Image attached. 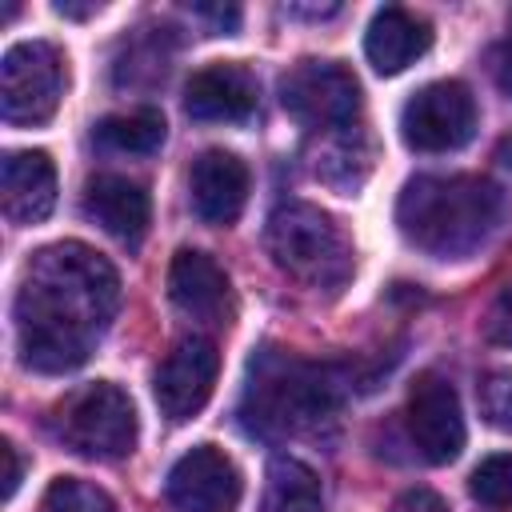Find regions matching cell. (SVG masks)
Masks as SVG:
<instances>
[{
  "instance_id": "cell-9",
  "label": "cell",
  "mask_w": 512,
  "mask_h": 512,
  "mask_svg": "<svg viewBox=\"0 0 512 512\" xmlns=\"http://www.w3.org/2000/svg\"><path fill=\"white\" fill-rule=\"evenodd\" d=\"M408 436L420 448V456L428 464H452L464 452L468 428H464V412H460V396L456 388L436 376V372H420L408 388Z\"/></svg>"
},
{
  "instance_id": "cell-4",
  "label": "cell",
  "mask_w": 512,
  "mask_h": 512,
  "mask_svg": "<svg viewBox=\"0 0 512 512\" xmlns=\"http://www.w3.org/2000/svg\"><path fill=\"white\" fill-rule=\"evenodd\" d=\"M272 264L304 288L336 292L352 276V244L344 228L308 200H284L264 224Z\"/></svg>"
},
{
  "instance_id": "cell-14",
  "label": "cell",
  "mask_w": 512,
  "mask_h": 512,
  "mask_svg": "<svg viewBox=\"0 0 512 512\" xmlns=\"http://www.w3.org/2000/svg\"><path fill=\"white\" fill-rule=\"evenodd\" d=\"M0 204L12 224H40L56 208V164L48 152H8L0 164Z\"/></svg>"
},
{
  "instance_id": "cell-16",
  "label": "cell",
  "mask_w": 512,
  "mask_h": 512,
  "mask_svg": "<svg viewBox=\"0 0 512 512\" xmlns=\"http://www.w3.org/2000/svg\"><path fill=\"white\" fill-rule=\"evenodd\" d=\"M84 216L96 220L120 244H140V236L148 232L152 200L128 176H96L84 188Z\"/></svg>"
},
{
  "instance_id": "cell-25",
  "label": "cell",
  "mask_w": 512,
  "mask_h": 512,
  "mask_svg": "<svg viewBox=\"0 0 512 512\" xmlns=\"http://www.w3.org/2000/svg\"><path fill=\"white\" fill-rule=\"evenodd\" d=\"M392 512H448V504L432 488H408V492H400V500L392 504Z\"/></svg>"
},
{
  "instance_id": "cell-7",
  "label": "cell",
  "mask_w": 512,
  "mask_h": 512,
  "mask_svg": "<svg viewBox=\"0 0 512 512\" xmlns=\"http://www.w3.org/2000/svg\"><path fill=\"white\" fill-rule=\"evenodd\" d=\"M280 104L304 128L344 132L360 116V84L336 60H300L280 76Z\"/></svg>"
},
{
  "instance_id": "cell-17",
  "label": "cell",
  "mask_w": 512,
  "mask_h": 512,
  "mask_svg": "<svg viewBox=\"0 0 512 512\" xmlns=\"http://www.w3.org/2000/svg\"><path fill=\"white\" fill-rule=\"evenodd\" d=\"M228 272L200 248H180L168 264V296L180 312L212 320L228 304Z\"/></svg>"
},
{
  "instance_id": "cell-11",
  "label": "cell",
  "mask_w": 512,
  "mask_h": 512,
  "mask_svg": "<svg viewBox=\"0 0 512 512\" xmlns=\"http://www.w3.org/2000/svg\"><path fill=\"white\" fill-rule=\"evenodd\" d=\"M240 496V468L216 444H196L168 472V500L180 512H236Z\"/></svg>"
},
{
  "instance_id": "cell-10",
  "label": "cell",
  "mask_w": 512,
  "mask_h": 512,
  "mask_svg": "<svg viewBox=\"0 0 512 512\" xmlns=\"http://www.w3.org/2000/svg\"><path fill=\"white\" fill-rule=\"evenodd\" d=\"M216 376H220V352H216L212 340H204V336L176 340L172 352L160 360V368L152 376V392H156L160 412L172 424L192 420L208 404V396L216 388Z\"/></svg>"
},
{
  "instance_id": "cell-28",
  "label": "cell",
  "mask_w": 512,
  "mask_h": 512,
  "mask_svg": "<svg viewBox=\"0 0 512 512\" xmlns=\"http://www.w3.org/2000/svg\"><path fill=\"white\" fill-rule=\"evenodd\" d=\"M56 12H60V16H72V20H84V16L100 12V4H72V0H60Z\"/></svg>"
},
{
  "instance_id": "cell-27",
  "label": "cell",
  "mask_w": 512,
  "mask_h": 512,
  "mask_svg": "<svg viewBox=\"0 0 512 512\" xmlns=\"http://www.w3.org/2000/svg\"><path fill=\"white\" fill-rule=\"evenodd\" d=\"M0 464H4V484H0V496L12 500L16 488H20V456H16V444L12 440H0Z\"/></svg>"
},
{
  "instance_id": "cell-3",
  "label": "cell",
  "mask_w": 512,
  "mask_h": 512,
  "mask_svg": "<svg viewBox=\"0 0 512 512\" xmlns=\"http://www.w3.org/2000/svg\"><path fill=\"white\" fill-rule=\"evenodd\" d=\"M340 396H344V376L336 364L304 360L280 348H260L248 364L240 420L252 436H288L336 412Z\"/></svg>"
},
{
  "instance_id": "cell-6",
  "label": "cell",
  "mask_w": 512,
  "mask_h": 512,
  "mask_svg": "<svg viewBox=\"0 0 512 512\" xmlns=\"http://www.w3.org/2000/svg\"><path fill=\"white\" fill-rule=\"evenodd\" d=\"M64 96V56L48 40H20L0 60V116L16 128L48 124Z\"/></svg>"
},
{
  "instance_id": "cell-13",
  "label": "cell",
  "mask_w": 512,
  "mask_h": 512,
  "mask_svg": "<svg viewBox=\"0 0 512 512\" xmlns=\"http://www.w3.org/2000/svg\"><path fill=\"white\" fill-rule=\"evenodd\" d=\"M248 184H252L248 164L236 152L208 148L196 156V164L188 172L192 212L212 228H228L240 220V212L248 204Z\"/></svg>"
},
{
  "instance_id": "cell-26",
  "label": "cell",
  "mask_w": 512,
  "mask_h": 512,
  "mask_svg": "<svg viewBox=\"0 0 512 512\" xmlns=\"http://www.w3.org/2000/svg\"><path fill=\"white\" fill-rule=\"evenodd\" d=\"M492 76H496L500 92L512 96V16H508V36H504V40L496 44V52H492Z\"/></svg>"
},
{
  "instance_id": "cell-2",
  "label": "cell",
  "mask_w": 512,
  "mask_h": 512,
  "mask_svg": "<svg viewBox=\"0 0 512 512\" xmlns=\"http://www.w3.org/2000/svg\"><path fill=\"white\" fill-rule=\"evenodd\" d=\"M496 220L500 192L480 176H416L396 200L400 236L436 260L472 256Z\"/></svg>"
},
{
  "instance_id": "cell-20",
  "label": "cell",
  "mask_w": 512,
  "mask_h": 512,
  "mask_svg": "<svg viewBox=\"0 0 512 512\" xmlns=\"http://www.w3.org/2000/svg\"><path fill=\"white\" fill-rule=\"evenodd\" d=\"M40 512H116V504L104 488H96L80 476H56L44 488Z\"/></svg>"
},
{
  "instance_id": "cell-18",
  "label": "cell",
  "mask_w": 512,
  "mask_h": 512,
  "mask_svg": "<svg viewBox=\"0 0 512 512\" xmlns=\"http://www.w3.org/2000/svg\"><path fill=\"white\" fill-rule=\"evenodd\" d=\"M320 508H324L320 476L296 456H276L268 464L260 512H320Z\"/></svg>"
},
{
  "instance_id": "cell-1",
  "label": "cell",
  "mask_w": 512,
  "mask_h": 512,
  "mask_svg": "<svg viewBox=\"0 0 512 512\" xmlns=\"http://www.w3.org/2000/svg\"><path fill=\"white\" fill-rule=\"evenodd\" d=\"M116 308L120 276L96 248L60 240L32 252L16 288L20 364L44 376L80 368L104 340Z\"/></svg>"
},
{
  "instance_id": "cell-5",
  "label": "cell",
  "mask_w": 512,
  "mask_h": 512,
  "mask_svg": "<svg viewBox=\"0 0 512 512\" xmlns=\"http://www.w3.org/2000/svg\"><path fill=\"white\" fill-rule=\"evenodd\" d=\"M52 432L88 460H120L136 448V408L124 388L92 380L52 408Z\"/></svg>"
},
{
  "instance_id": "cell-15",
  "label": "cell",
  "mask_w": 512,
  "mask_h": 512,
  "mask_svg": "<svg viewBox=\"0 0 512 512\" xmlns=\"http://www.w3.org/2000/svg\"><path fill=\"white\" fill-rule=\"evenodd\" d=\"M432 48V28L428 20H420L416 12L388 4L372 16L368 32H364V56L380 76H396L404 72L412 60H420Z\"/></svg>"
},
{
  "instance_id": "cell-8",
  "label": "cell",
  "mask_w": 512,
  "mask_h": 512,
  "mask_svg": "<svg viewBox=\"0 0 512 512\" xmlns=\"http://www.w3.org/2000/svg\"><path fill=\"white\" fill-rule=\"evenodd\" d=\"M476 132V100L460 80H432L400 108V140L412 152H456Z\"/></svg>"
},
{
  "instance_id": "cell-24",
  "label": "cell",
  "mask_w": 512,
  "mask_h": 512,
  "mask_svg": "<svg viewBox=\"0 0 512 512\" xmlns=\"http://www.w3.org/2000/svg\"><path fill=\"white\" fill-rule=\"evenodd\" d=\"M192 16L208 20L216 36H232L240 28V8L236 4H192Z\"/></svg>"
},
{
  "instance_id": "cell-19",
  "label": "cell",
  "mask_w": 512,
  "mask_h": 512,
  "mask_svg": "<svg viewBox=\"0 0 512 512\" xmlns=\"http://www.w3.org/2000/svg\"><path fill=\"white\" fill-rule=\"evenodd\" d=\"M92 140L100 152H112V156H152L164 144V116L156 108L104 116Z\"/></svg>"
},
{
  "instance_id": "cell-12",
  "label": "cell",
  "mask_w": 512,
  "mask_h": 512,
  "mask_svg": "<svg viewBox=\"0 0 512 512\" xmlns=\"http://www.w3.org/2000/svg\"><path fill=\"white\" fill-rule=\"evenodd\" d=\"M256 76L236 60L204 64L184 84V112L200 124H236L256 112Z\"/></svg>"
},
{
  "instance_id": "cell-23",
  "label": "cell",
  "mask_w": 512,
  "mask_h": 512,
  "mask_svg": "<svg viewBox=\"0 0 512 512\" xmlns=\"http://www.w3.org/2000/svg\"><path fill=\"white\" fill-rule=\"evenodd\" d=\"M484 340L496 348H512V288H500L484 312Z\"/></svg>"
},
{
  "instance_id": "cell-21",
  "label": "cell",
  "mask_w": 512,
  "mask_h": 512,
  "mask_svg": "<svg viewBox=\"0 0 512 512\" xmlns=\"http://www.w3.org/2000/svg\"><path fill=\"white\" fill-rule=\"evenodd\" d=\"M468 492L496 512H512V452H496L484 456L472 476H468Z\"/></svg>"
},
{
  "instance_id": "cell-22",
  "label": "cell",
  "mask_w": 512,
  "mask_h": 512,
  "mask_svg": "<svg viewBox=\"0 0 512 512\" xmlns=\"http://www.w3.org/2000/svg\"><path fill=\"white\" fill-rule=\"evenodd\" d=\"M480 416L492 428L512 432V368H496L480 380Z\"/></svg>"
}]
</instances>
